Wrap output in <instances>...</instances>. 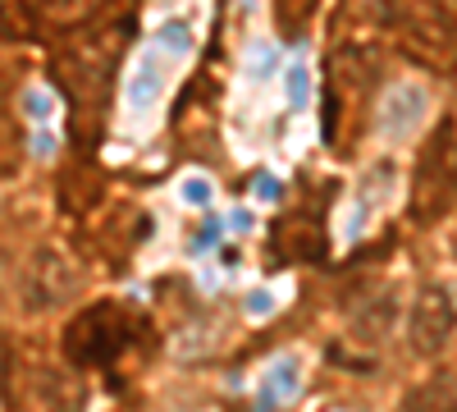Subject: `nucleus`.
<instances>
[{"mask_svg": "<svg viewBox=\"0 0 457 412\" xmlns=\"http://www.w3.org/2000/svg\"><path fill=\"white\" fill-rule=\"evenodd\" d=\"M453 325H457L453 298H448L439 284H426L421 293L411 298V312H407V340H411V353L435 357V353L448 344Z\"/></svg>", "mask_w": 457, "mask_h": 412, "instance_id": "20e7f679", "label": "nucleus"}, {"mask_svg": "<svg viewBox=\"0 0 457 412\" xmlns=\"http://www.w3.org/2000/svg\"><path fill=\"white\" fill-rule=\"evenodd\" d=\"M256 193H261V198H275V193H279V183H275V179H261V183H256Z\"/></svg>", "mask_w": 457, "mask_h": 412, "instance_id": "dca6fc26", "label": "nucleus"}, {"mask_svg": "<svg viewBox=\"0 0 457 412\" xmlns=\"http://www.w3.org/2000/svg\"><path fill=\"white\" fill-rule=\"evenodd\" d=\"M398 412H457V385L453 381H426V385H416L403 403H398Z\"/></svg>", "mask_w": 457, "mask_h": 412, "instance_id": "6e6552de", "label": "nucleus"}, {"mask_svg": "<svg viewBox=\"0 0 457 412\" xmlns=\"http://www.w3.org/2000/svg\"><path fill=\"white\" fill-rule=\"evenodd\" d=\"M228 224H234V230H252V215L247 211H234V215H228Z\"/></svg>", "mask_w": 457, "mask_h": 412, "instance_id": "2eb2a0df", "label": "nucleus"}, {"mask_svg": "<svg viewBox=\"0 0 457 412\" xmlns=\"http://www.w3.org/2000/svg\"><path fill=\"white\" fill-rule=\"evenodd\" d=\"M133 321L120 303H96L64 325V357L73 366H105L129 349Z\"/></svg>", "mask_w": 457, "mask_h": 412, "instance_id": "f257e3e1", "label": "nucleus"}, {"mask_svg": "<svg viewBox=\"0 0 457 412\" xmlns=\"http://www.w3.org/2000/svg\"><path fill=\"white\" fill-rule=\"evenodd\" d=\"M275 64H279V51H275V42H252V46H247V55H243L247 79H270V73H275Z\"/></svg>", "mask_w": 457, "mask_h": 412, "instance_id": "9b49d317", "label": "nucleus"}, {"mask_svg": "<svg viewBox=\"0 0 457 412\" xmlns=\"http://www.w3.org/2000/svg\"><path fill=\"white\" fill-rule=\"evenodd\" d=\"M179 202L206 211V206L215 202V179H211L206 170H187V174L179 179Z\"/></svg>", "mask_w": 457, "mask_h": 412, "instance_id": "9d476101", "label": "nucleus"}, {"mask_svg": "<svg viewBox=\"0 0 457 412\" xmlns=\"http://www.w3.org/2000/svg\"><path fill=\"white\" fill-rule=\"evenodd\" d=\"M284 101L293 110H307L312 105V64H307V55H297V60L284 64Z\"/></svg>", "mask_w": 457, "mask_h": 412, "instance_id": "1a4fd4ad", "label": "nucleus"}, {"mask_svg": "<svg viewBox=\"0 0 457 412\" xmlns=\"http://www.w3.org/2000/svg\"><path fill=\"white\" fill-rule=\"evenodd\" d=\"M430 120V88L421 79H398L379 97V138L411 142Z\"/></svg>", "mask_w": 457, "mask_h": 412, "instance_id": "7ed1b4c3", "label": "nucleus"}, {"mask_svg": "<svg viewBox=\"0 0 457 412\" xmlns=\"http://www.w3.org/2000/svg\"><path fill=\"white\" fill-rule=\"evenodd\" d=\"M297 381H302V366H297V357H284V362L270 371V385L279 390V399H293V394H297Z\"/></svg>", "mask_w": 457, "mask_h": 412, "instance_id": "ddd939ff", "label": "nucleus"}, {"mask_svg": "<svg viewBox=\"0 0 457 412\" xmlns=\"http://www.w3.org/2000/svg\"><path fill=\"white\" fill-rule=\"evenodd\" d=\"M156 46L165 51V60L174 55V60H183L187 51H193V32H187L183 23H165L161 32H156Z\"/></svg>", "mask_w": 457, "mask_h": 412, "instance_id": "f8f14e48", "label": "nucleus"}, {"mask_svg": "<svg viewBox=\"0 0 457 412\" xmlns=\"http://www.w3.org/2000/svg\"><path fill=\"white\" fill-rule=\"evenodd\" d=\"M73 293H79V271L69 266V256L55 252V248H37L32 261L23 266V275H19V303H23V312H32V316L55 312V307L69 303Z\"/></svg>", "mask_w": 457, "mask_h": 412, "instance_id": "f03ea898", "label": "nucleus"}, {"mask_svg": "<svg viewBox=\"0 0 457 412\" xmlns=\"http://www.w3.org/2000/svg\"><path fill=\"white\" fill-rule=\"evenodd\" d=\"M453 256H457V239H453Z\"/></svg>", "mask_w": 457, "mask_h": 412, "instance_id": "f3484780", "label": "nucleus"}, {"mask_svg": "<svg viewBox=\"0 0 457 412\" xmlns=\"http://www.w3.org/2000/svg\"><path fill=\"white\" fill-rule=\"evenodd\" d=\"M394 325H398V289H375L366 303H357L353 316H348V334L357 344H366V349L385 344L394 334Z\"/></svg>", "mask_w": 457, "mask_h": 412, "instance_id": "423d86ee", "label": "nucleus"}, {"mask_svg": "<svg viewBox=\"0 0 457 412\" xmlns=\"http://www.w3.org/2000/svg\"><path fill=\"white\" fill-rule=\"evenodd\" d=\"M394 193H398V165H394V161H375V165H366V174H361V183H357V198L348 202L353 215H348V224H343V234L357 239V234H361V224H366L379 206H389V202H394Z\"/></svg>", "mask_w": 457, "mask_h": 412, "instance_id": "39448f33", "label": "nucleus"}, {"mask_svg": "<svg viewBox=\"0 0 457 412\" xmlns=\"http://www.w3.org/2000/svg\"><path fill=\"white\" fill-rule=\"evenodd\" d=\"M23 105H28V115H46V110H51V101H46V92H37V88L28 92V101H23Z\"/></svg>", "mask_w": 457, "mask_h": 412, "instance_id": "4468645a", "label": "nucleus"}, {"mask_svg": "<svg viewBox=\"0 0 457 412\" xmlns=\"http://www.w3.org/2000/svg\"><path fill=\"white\" fill-rule=\"evenodd\" d=\"M165 79H170V69L161 64L156 51H146L133 60L129 69V88H124V105H129V115H151L156 110V101L165 97Z\"/></svg>", "mask_w": 457, "mask_h": 412, "instance_id": "0eeeda50", "label": "nucleus"}]
</instances>
